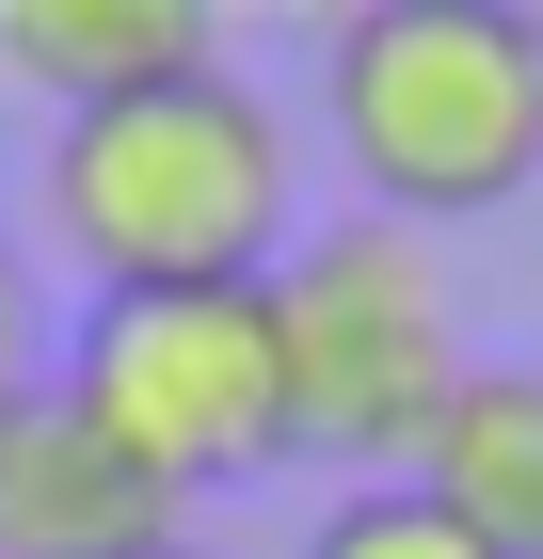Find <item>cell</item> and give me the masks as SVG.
Wrapping results in <instances>:
<instances>
[{"instance_id": "1", "label": "cell", "mask_w": 543, "mask_h": 559, "mask_svg": "<svg viewBox=\"0 0 543 559\" xmlns=\"http://www.w3.org/2000/svg\"><path fill=\"white\" fill-rule=\"evenodd\" d=\"M33 224L81 272V304H161V288H272L320 209H304L288 112L240 64H209V81L64 112L33 144Z\"/></svg>"}, {"instance_id": "4", "label": "cell", "mask_w": 543, "mask_h": 559, "mask_svg": "<svg viewBox=\"0 0 543 559\" xmlns=\"http://www.w3.org/2000/svg\"><path fill=\"white\" fill-rule=\"evenodd\" d=\"M48 400L128 448L176 512L240 496L288 464V352H272V288H161V304H81L48 352Z\"/></svg>"}, {"instance_id": "6", "label": "cell", "mask_w": 543, "mask_h": 559, "mask_svg": "<svg viewBox=\"0 0 543 559\" xmlns=\"http://www.w3.org/2000/svg\"><path fill=\"white\" fill-rule=\"evenodd\" d=\"M224 33L209 0H0V81L64 112H113V96H161V81H209Z\"/></svg>"}, {"instance_id": "2", "label": "cell", "mask_w": 543, "mask_h": 559, "mask_svg": "<svg viewBox=\"0 0 543 559\" xmlns=\"http://www.w3.org/2000/svg\"><path fill=\"white\" fill-rule=\"evenodd\" d=\"M320 144L352 209L416 240L543 192V16L528 0H352L320 33Z\"/></svg>"}, {"instance_id": "5", "label": "cell", "mask_w": 543, "mask_h": 559, "mask_svg": "<svg viewBox=\"0 0 543 559\" xmlns=\"http://www.w3.org/2000/svg\"><path fill=\"white\" fill-rule=\"evenodd\" d=\"M0 559H192V512L33 384L0 416Z\"/></svg>"}, {"instance_id": "8", "label": "cell", "mask_w": 543, "mask_h": 559, "mask_svg": "<svg viewBox=\"0 0 543 559\" xmlns=\"http://www.w3.org/2000/svg\"><path fill=\"white\" fill-rule=\"evenodd\" d=\"M288 559H480V544L432 512L416 479H335L320 512H304V544H288Z\"/></svg>"}, {"instance_id": "7", "label": "cell", "mask_w": 543, "mask_h": 559, "mask_svg": "<svg viewBox=\"0 0 543 559\" xmlns=\"http://www.w3.org/2000/svg\"><path fill=\"white\" fill-rule=\"evenodd\" d=\"M416 496L480 559H543V352H480L463 368V400L416 448Z\"/></svg>"}, {"instance_id": "9", "label": "cell", "mask_w": 543, "mask_h": 559, "mask_svg": "<svg viewBox=\"0 0 543 559\" xmlns=\"http://www.w3.org/2000/svg\"><path fill=\"white\" fill-rule=\"evenodd\" d=\"M33 384H48V352H33V272L0 257V416H16Z\"/></svg>"}, {"instance_id": "3", "label": "cell", "mask_w": 543, "mask_h": 559, "mask_svg": "<svg viewBox=\"0 0 543 559\" xmlns=\"http://www.w3.org/2000/svg\"><path fill=\"white\" fill-rule=\"evenodd\" d=\"M272 352H288V464L320 479H416L432 416L463 400V288L416 224L320 209L272 272Z\"/></svg>"}]
</instances>
